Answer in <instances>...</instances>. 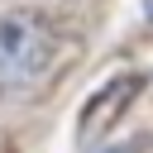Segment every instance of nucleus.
Masks as SVG:
<instances>
[{"mask_svg": "<svg viewBox=\"0 0 153 153\" xmlns=\"http://www.w3.org/2000/svg\"><path fill=\"white\" fill-rule=\"evenodd\" d=\"M139 86H143L139 76H120V81H110V86H105V91H100V96H96V100L86 105V120H81V134H91L96 124H105V120H110L105 110H120V105H124V100H129V96H134Z\"/></svg>", "mask_w": 153, "mask_h": 153, "instance_id": "obj_2", "label": "nucleus"}, {"mask_svg": "<svg viewBox=\"0 0 153 153\" xmlns=\"http://www.w3.org/2000/svg\"><path fill=\"white\" fill-rule=\"evenodd\" d=\"M105 153H124V148H105Z\"/></svg>", "mask_w": 153, "mask_h": 153, "instance_id": "obj_4", "label": "nucleus"}, {"mask_svg": "<svg viewBox=\"0 0 153 153\" xmlns=\"http://www.w3.org/2000/svg\"><path fill=\"white\" fill-rule=\"evenodd\" d=\"M148 19H153V0H148Z\"/></svg>", "mask_w": 153, "mask_h": 153, "instance_id": "obj_3", "label": "nucleus"}, {"mask_svg": "<svg viewBox=\"0 0 153 153\" xmlns=\"http://www.w3.org/2000/svg\"><path fill=\"white\" fill-rule=\"evenodd\" d=\"M53 24L43 14H0V91H29L53 67Z\"/></svg>", "mask_w": 153, "mask_h": 153, "instance_id": "obj_1", "label": "nucleus"}]
</instances>
